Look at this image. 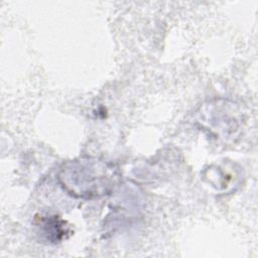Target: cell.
Listing matches in <instances>:
<instances>
[{"label":"cell","mask_w":258,"mask_h":258,"mask_svg":"<svg viewBox=\"0 0 258 258\" xmlns=\"http://www.w3.org/2000/svg\"><path fill=\"white\" fill-rule=\"evenodd\" d=\"M121 171L115 163L93 156H82L63 162L57 172V181L70 196L99 199L112 194L119 185Z\"/></svg>","instance_id":"cell-1"},{"label":"cell","mask_w":258,"mask_h":258,"mask_svg":"<svg viewBox=\"0 0 258 258\" xmlns=\"http://www.w3.org/2000/svg\"><path fill=\"white\" fill-rule=\"evenodd\" d=\"M40 227L46 239L51 243H58L68 233L66 223L56 216H49L41 219Z\"/></svg>","instance_id":"cell-2"}]
</instances>
